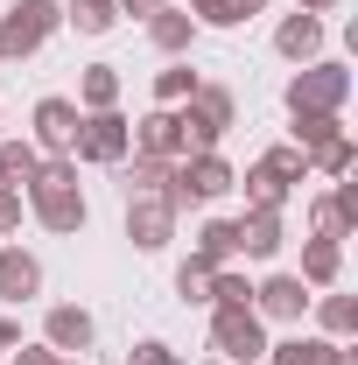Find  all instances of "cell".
Wrapping results in <instances>:
<instances>
[{
  "instance_id": "6da1fadb",
  "label": "cell",
  "mask_w": 358,
  "mask_h": 365,
  "mask_svg": "<svg viewBox=\"0 0 358 365\" xmlns=\"http://www.w3.org/2000/svg\"><path fill=\"white\" fill-rule=\"evenodd\" d=\"M29 197H36V218H43L49 232H78L85 225V190H78V162H71V155L43 162V169L29 176Z\"/></svg>"
},
{
  "instance_id": "7a4b0ae2",
  "label": "cell",
  "mask_w": 358,
  "mask_h": 365,
  "mask_svg": "<svg viewBox=\"0 0 358 365\" xmlns=\"http://www.w3.org/2000/svg\"><path fill=\"white\" fill-rule=\"evenodd\" d=\"M56 21H63V7H56V0H14V7L0 14V63L36 56V49L56 36Z\"/></svg>"
},
{
  "instance_id": "3957f363",
  "label": "cell",
  "mask_w": 358,
  "mask_h": 365,
  "mask_svg": "<svg viewBox=\"0 0 358 365\" xmlns=\"http://www.w3.org/2000/svg\"><path fill=\"white\" fill-rule=\"evenodd\" d=\"M176 127H183V155H211L218 134L232 127V91H225V85H197L190 106L176 113Z\"/></svg>"
},
{
  "instance_id": "277c9868",
  "label": "cell",
  "mask_w": 358,
  "mask_h": 365,
  "mask_svg": "<svg viewBox=\"0 0 358 365\" xmlns=\"http://www.w3.org/2000/svg\"><path fill=\"white\" fill-rule=\"evenodd\" d=\"M225 190H239V176H232V162H225L218 148L211 155H190L183 169H169V204H218Z\"/></svg>"
},
{
  "instance_id": "5b68a950",
  "label": "cell",
  "mask_w": 358,
  "mask_h": 365,
  "mask_svg": "<svg viewBox=\"0 0 358 365\" xmlns=\"http://www.w3.org/2000/svg\"><path fill=\"white\" fill-rule=\"evenodd\" d=\"M71 155H78V162H98V169H120V162L134 155V127H127L120 113H85Z\"/></svg>"
},
{
  "instance_id": "8992f818",
  "label": "cell",
  "mask_w": 358,
  "mask_h": 365,
  "mask_svg": "<svg viewBox=\"0 0 358 365\" xmlns=\"http://www.w3.org/2000/svg\"><path fill=\"white\" fill-rule=\"evenodd\" d=\"M344 98H352V71L344 63H310L288 85V113H337Z\"/></svg>"
},
{
  "instance_id": "52a82bcc",
  "label": "cell",
  "mask_w": 358,
  "mask_h": 365,
  "mask_svg": "<svg viewBox=\"0 0 358 365\" xmlns=\"http://www.w3.org/2000/svg\"><path fill=\"white\" fill-rule=\"evenodd\" d=\"M211 344H218L225 365L267 359V330H260V317H253V309H218V317H211Z\"/></svg>"
},
{
  "instance_id": "ba28073f",
  "label": "cell",
  "mask_w": 358,
  "mask_h": 365,
  "mask_svg": "<svg viewBox=\"0 0 358 365\" xmlns=\"http://www.w3.org/2000/svg\"><path fill=\"white\" fill-rule=\"evenodd\" d=\"M169 232H176V204L169 197H127V239H134L140 253L169 246Z\"/></svg>"
},
{
  "instance_id": "9c48e42d",
  "label": "cell",
  "mask_w": 358,
  "mask_h": 365,
  "mask_svg": "<svg viewBox=\"0 0 358 365\" xmlns=\"http://www.w3.org/2000/svg\"><path fill=\"white\" fill-rule=\"evenodd\" d=\"M302 309H310V288H302L295 274H274V281H260V288H253V317L302 323Z\"/></svg>"
},
{
  "instance_id": "30bf717a",
  "label": "cell",
  "mask_w": 358,
  "mask_h": 365,
  "mask_svg": "<svg viewBox=\"0 0 358 365\" xmlns=\"http://www.w3.org/2000/svg\"><path fill=\"white\" fill-rule=\"evenodd\" d=\"M78 120H85V113H78L71 98H43V106H36V148L71 155V148H78Z\"/></svg>"
},
{
  "instance_id": "8fae6325",
  "label": "cell",
  "mask_w": 358,
  "mask_h": 365,
  "mask_svg": "<svg viewBox=\"0 0 358 365\" xmlns=\"http://www.w3.org/2000/svg\"><path fill=\"white\" fill-rule=\"evenodd\" d=\"M134 148H140V155H155V162H176V155H183V127H176V113H169V106H155V113L134 127Z\"/></svg>"
},
{
  "instance_id": "7c38bea8",
  "label": "cell",
  "mask_w": 358,
  "mask_h": 365,
  "mask_svg": "<svg viewBox=\"0 0 358 365\" xmlns=\"http://www.w3.org/2000/svg\"><path fill=\"white\" fill-rule=\"evenodd\" d=\"M36 288H43V260L21 253V246H7L0 253V302H29Z\"/></svg>"
},
{
  "instance_id": "4fadbf2b",
  "label": "cell",
  "mask_w": 358,
  "mask_h": 365,
  "mask_svg": "<svg viewBox=\"0 0 358 365\" xmlns=\"http://www.w3.org/2000/svg\"><path fill=\"white\" fill-rule=\"evenodd\" d=\"M43 344H49V351H85V344H91V317L78 309V302L49 309V323H43Z\"/></svg>"
},
{
  "instance_id": "5bb4252c",
  "label": "cell",
  "mask_w": 358,
  "mask_h": 365,
  "mask_svg": "<svg viewBox=\"0 0 358 365\" xmlns=\"http://www.w3.org/2000/svg\"><path fill=\"white\" fill-rule=\"evenodd\" d=\"M239 253H246V260H274V253H281V211L239 218Z\"/></svg>"
},
{
  "instance_id": "9a60e30c",
  "label": "cell",
  "mask_w": 358,
  "mask_h": 365,
  "mask_svg": "<svg viewBox=\"0 0 358 365\" xmlns=\"http://www.w3.org/2000/svg\"><path fill=\"white\" fill-rule=\"evenodd\" d=\"M148 36H155V49H162V56H183V49H190V36H197V21H190V14H176V7H155V14H148Z\"/></svg>"
},
{
  "instance_id": "2e32d148",
  "label": "cell",
  "mask_w": 358,
  "mask_h": 365,
  "mask_svg": "<svg viewBox=\"0 0 358 365\" xmlns=\"http://www.w3.org/2000/svg\"><path fill=\"white\" fill-rule=\"evenodd\" d=\"M337 267H344L337 239H310V246H302V274H295V281H302V288H330V281H337Z\"/></svg>"
},
{
  "instance_id": "e0dca14e",
  "label": "cell",
  "mask_w": 358,
  "mask_h": 365,
  "mask_svg": "<svg viewBox=\"0 0 358 365\" xmlns=\"http://www.w3.org/2000/svg\"><path fill=\"white\" fill-rule=\"evenodd\" d=\"M274 49H281V56H295V63L316 56V49H323V21H316V14H288V21H281V36H274Z\"/></svg>"
},
{
  "instance_id": "ac0fdd59",
  "label": "cell",
  "mask_w": 358,
  "mask_h": 365,
  "mask_svg": "<svg viewBox=\"0 0 358 365\" xmlns=\"http://www.w3.org/2000/svg\"><path fill=\"white\" fill-rule=\"evenodd\" d=\"M267 365H337V344L330 337H288V344H267Z\"/></svg>"
},
{
  "instance_id": "d6986e66",
  "label": "cell",
  "mask_w": 358,
  "mask_h": 365,
  "mask_svg": "<svg viewBox=\"0 0 358 365\" xmlns=\"http://www.w3.org/2000/svg\"><path fill=\"white\" fill-rule=\"evenodd\" d=\"M232 253H239V218H211V225L197 232V260L204 267H225Z\"/></svg>"
},
{
  "instance_id": "ffe728a7",
  "label": "cell",
  "mask_w": 358,
  "mask_h": 365,
  "mask_svg": "<svg viewBox=\"0 0 358 365\" xmlns=\"http://www.w3.org/2000/svg\"><path fill=\"white\" fill-rule=\"evenodd\" d=\"M78 98H85V113H113V106H120V71H113V63H91Z\"/></svg>"
},
{
  "instance_id": "44dd1931",
  "label": "cell",
  "mask_w": 358,
  "mask_h": 365,
  "mask_svg": "<svg viewBox=\"0 0 358 365\" xmlns=\"http://www.w3.org/2000/svg\"><path fill=\"white\" fill-rule=\"evenodd\" d=\"M36 169H43V148H36V140H0V182H7V190L29 182Z\"/></svg>"
},
{
  "instance_id": "7402d4cb",
  "label": "cell",
  "mask_w": 358,
  "mask_h": 365,
  "mask_svg": "<svg viewBox=\"0 0 358 365\" xmlns=\"http://www.w3.org/2000/svg\"><path fill=\"white\" fill-rule=\"evenodd\" d=\"M169 169H176V162L134 155V169H127V197H169Z\"/></svg>"
},
{
  "instance_id": "603a6c76",
  "label": "cell",
  "mask_w": 358,
  "mask_h": 365,
  "mask_svg": "<svg viewBox=\"0 0 358 365\" xmlns=\"http://www.w3.org/2000/svg\"><path fill=\"white\" fill-rule=\"evenodd\" d=\"M63 21H71L78 36H106V29L120 21V7H113V0H71V7H63Z\"/></svg>"
},
{
  "instance_id": "cb8c5ba5",
  "label": "cell",
  "mask_w": 358,
  "mask_h": 365,
  "mask_svg": "<svg viewBox=\"0 0 358 365\" xmlns=\"http://www.w3.org/2000/svg\"><path fill=\"white\" fill-rule=\"evenodd\" d=\"M246 197H253V211H281V204H288V182L274 176L267 162H253V169H246Z\"/></svg>"
},
{
  "instance_id": "d4e9b609",
  "label": "cell",
  "mask_w": 358,
  "mask_h": 365,
  "mask_svg": "<svg viewBox=\"0 0 358 365\" xmlns=\"http://www.w3.org/2000/svg\"><path fill=\"white\" fill-rule=\"evenodd\" d=\"M344 127H337V113H295V148L302 155H316L323 140H337Z\"/></svg>"
},
{
  "instance_id": "484cf974",
  "label": "cell",
  "mask_w": 358,
  "mask_h": 365,
  "mask_svg": "<svg viewBox=\"0 0 358 365\" xmlns=\"http://www.w3.org/2000/svg\"><path fill=\"white\" fill-rule=\"evenodd\" d=\"M323 330H330V344L358 330V302H352V295H323Z\"/></svg>"
},
{
  "instance_id": "4316f807",
  "label": "cell",
  "mask_w": 358,
  "mask_h": 365,
  "mask_svg": "<svg viewBox=\"0 0 358 365\" xmlns=\"http://www.w3.org/2000/svg\"><path fill=\"white\" fill-rule=\"evenodd\" d=\"M211 274H218V267L183 260V267H176V295H183V302H211Z\"/></svg>"
},
{
  "instance_id": "83f0119b",
  "label": "cell",
  "mask_w": 358,
  "mask_h": 365,
  "mask_svg": "<svg viewBox=\"0 0 358 365\" xmlns=\"http://www.w3.org/2000/svg\"><path fill=\"white\" fill-rule=\"evenodd\" d=\"M190 91H197V71H190V63H169V71L155 78V98H162V106H183Z\"/></svg>"
},
{
  "instance_id": "f1b7e54d",
  "label": "cell",
  "mask_w": 358,
  "mask_h": 365,
  "mask_svg": "<svg viewBox=\"0 0 358 365\" xmlns=\"http://www.w3.org/2000/svg\"><path fill=\"white\" fill-rule=\"evenodd\" d=\"M211 302H218V309H253V288H246V281H239V274H211Z\"/></svg>"
},
{
  "instance_id": "f546056e",
  "label": "cell",
  "mask_w": 358,
  "mask_h": 365,
  "mask_svg": "<svg viewBox=\"0 0 358 365\" xmlns=\"http://www.w3.org/2000/svg\"><path fill=\"white\" fill-rule=\"evenodd\" d=\"M310 162L323 169V176H352V140H344V134H337V140H323Z\"/></svg>"
},
{
  "instance_id": "4dcf8cb0",
  "label": "cell",
  "mask_w": 358,
  "mask_h": 365,
  "mask_svg": "<svg viewBox=\"0 0 358 365\" xmlns=\"http://www.w3.org/2000/svg\"><path fill=\"white\" fill-rule=\"evenodd\" d=\"M267 0H218V29H232V21H253Z\"/></svg>"
},
{
  "instance_id": "1f68e13d",
  "label": "cell",
  "mask_w": 358,
  "mask_h": 365,
  "mask_svg": "<svg viewBox=\"0 0 358 365\" xmlns=\"http://www.w3.org/2000/svg\"><path fill=\"white\" fill-rule=\"evenodd\" d=\"M14 365H63V351H49V344H14Z\"/></svg>"
},
{
  "instance_id": "d6a6232c",
  "label": "cell",
  "mask_w": 358,
  "mask_h": 365,
  "mask_svg": "<svg viewBox=\"0 0 358 365\" xmlns=\"http://www.w3.org/2000/svg\"><path fill=\"white\" fill-rule=\"evenodd\" d=\"M134 365H176V351H169V344H155V337H148V344H134Z\"/></svg>"
},
{
  "instance_id": "836d02e7",
  "label": "cell",
  "mask_w": 358,
  "mask_h": 365,
  "mask_svg": "<svg viewBox=\"0 0 358 365\" xmlns=\"http://www.w3.org/2000/svg\"><path fill=\"white\" fill-rule=\"evenodd\" d=\"M14 225H21V197L0 182V232H14Z\"/></svg>"
},
{
  "instance_id": "e575fe53",
  "label": "cell",
  "mask_w": 358,
  "mask_h": 365,
  "mask_svg": "<svg viewBox=\"0 0 358 365\" xmlns=\"http://www.w3.org/2000/svg\"><path fill=\"white\" fill-rule=\"evenodd\" d=\"M113 7H120V14H140V21H148V14H155V7H169V0H113Z\"/></svg>"
},
{
  "instance_id": "d590c367",
  "label": "cell",
  "mask_w": 358,
  "mask_h": 365,
  "mask_svg": "<svg viewBox=\"0 0 358 365\" xmlns=\"http://www.w3.org/2000/svg\"><path fill=\"white\" fill-rule=\"evenodd\" d=\"M14 344H21V323H14V317H0V351H14Z\"/></svg>"
},
{
  "instance_id": "8d00e7d4",
  "label": "cell",
  "mask_w": 358,
  "mask_h": 365,
  "mask_svg": "<svg viewBox=\"0 0 358 365\" xmlns=\"http://www.w3.org/2000/svg\"><path fill=\"white\" fill-rule=\"evenodd\" d=\"M190 7H197V14H204V21H218V0H190Z\"/></svg>"
},
{
  "instance_id": "74e56055",
  "label": "cell",
  "mask_w": 358,
  "mask_h": 365,
  "mask_svg": "<svg viewBox=\"0 0 358 365\" xmlns=\"http://www.w3.org/2000/svg\"><path fill=\"white\" fill-rule=\"evenodd\" d=\"M330 7H337V0H302V14H330Z\"/></svg>"
},
{
  "instance_id": "f35d334b",
  "label": "cell",
  "mask_w": 358,
  "mask_h": 365,
  "mask_svg": "<svg viewBox=\"0 0 358 365\" xmlns=\"http://www.w3.org/2000/svg\"><path fill=\"white\" fill-rule=\"evenodd\" d=\"M337 365H358V344H337Z\"/></svg>"
},
{
  "instance_id": "ab89813d",
  "label": "cell",
  "mask_w": 358,
  "mask_h": 365,
  "mask_svg": "<svg viewBox=\"0 0 358 365\" xmlns=\"http://www.w3.org/2000/svg\"><path fill=\"white\" fill-rule=\"evenodd\" d=\"M218 365H225V359H218Z\"/></svg>"
}]
</instances>
